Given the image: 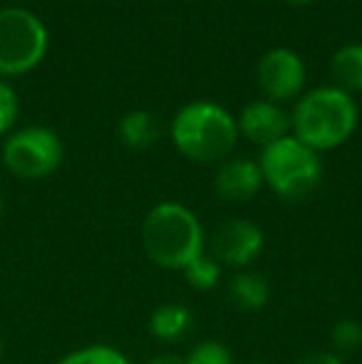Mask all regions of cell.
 I'll return each instance as SVG.
<instances>
[{"label":"cell","mask_w":362,"mask_h":364,"mask_svg":"<svg viewBox=\"0 0 362 364\" xmlns=\"http://www.w3.org/2000/svg\"><path fill=\"white\" fill-rule=\"evenodd\" d=\"M268 295H271V288H268V280L261 273L243 270V273H236L228 280V297L238 310H261V307H266Z\"/></svg>","instance_id":"7c38bea8"},{"label":"cell","mask_w":362,"mask_h":364,"mask_svg":"<svg viewBox=\"0 0 362 364\" xmlns=\"http://www.w3.org/2000/svg\"><path fill=\"white\" fill-rule=\"evenodd\" d=\"M176 149L193 161H221L236 146L238 129L233 117L213 102H191L171 124Z\"/></svg>","instance_id":"3957f363"},{"label":"cell","mask_w":362,"mask_h":364,"mask_svg":"<svg viewBox=\"0 0 362 364\" xmlns=\"http://www.w3.org/2000/svg\"><path fill=\"white\" fill-rule=\"evenodd\" d=\"M15 117H18V100H15V92L10 90L5 82H0V134L13 127Z\"/></svg>","instance_id":"d6986e66"},{"label":"cell","mask_w":362,"mask_h":364,"mask_svg":"<svg viewBox=\"0 0 362 364\" xmlns=\"http://www.w3.org/2000/svg\"><path fill=\"white\" fill-rule=\"evenodd\" d=\"M58 364H132L122 355L119 350L107 345H92V347H82V350L70 352L68 357H63Z\"/></svg>","instance_id":"2e32d148"},{"label":"cell","mask_w":362,"mask_h":364,"mask_svg":"<svg viewBox=\"0 0 362 364\" xmlns=\"http://www.w3.org/2000/svg\"><path fill=\"white\" fill-rule=\"evenodd\" d=\"M263 230L243 218L226 220L211 235V258L228 268H246L261 255Z\"/></svg>","instance_id":"52a82bcc"},{"label":"cell","mask_w":362,"mask_h":364,"mask_svg":"<svg viewBox=\"0 0 362 364\" xmlns=\"http://www.w3.org/2000/svg\"><path fill=\"white\" fill-rule=\"evenodd\" d=\"M186 364H233L231 352L216 340L198 342L186 357Z\"/></svg>","instance_id":"ac0fdd59"},{"label":"cell","mask_w":362,"mask_h":364,"mask_svg":"<svg viewBox=\"0 0 362 364\" xmlns=\"http://www.w3.org/2000/svg\"><path fill=\"white\" fill-rule=\"evenodd\" d=\"M147 258L166 270H183L203 253V230L186 206L166 201L154 206L142 225Z\"/></svg>","instance_id":"6da1fadb"},{"label":"cell","mask_w":362,"mask_h":364,"mask_svg":"<svg viewBox=\"0 0 362 364\" xmlns=\"http://www.w3.org/2000/svg\"><path fill=\"white\" fill-rule=\"evenodd\" d=\"M295 364H343V360H340V355H335V352L315 350V352H308L305 357H300Z\"/></svg>","instance_id":"ffe728a7"},{"label":"cell","mask_w":362,"mask_h":364,"mask_svg":"<svg viewBox=\"0 0 362 364\" xmlns=\"http://www.w3.org/2000/svg\"><path fill=\"white\" fill-rule=\"evenodd\" d=\"M263 186V173L256 161L248 159H231L216 171L213 188L216 196L231 203H243L253 198Z\"/></svg>","instance_id":"30bf717a"},{"label":"cell","mask_w":362,"mask_h":364,"mask_svg":"<svg viewBox=\"0 0 362 364\" xmlns=\"http://www.w3.org/2000/svg\"><path fill=\"white\" fill-rule=\"evenodd\" d=\"M5 166L20 178H43L53 173L63 161V144L58 134L45 127L20 129L5 141Z\"/></svg>","instance_id":"8992f818"},{"label":"cell","mask_w":362,"mask_h":364,"mask_svg":"<svg viewBox=\"0 0 362 364\" xmlns=\"http://www.w3.org/2000/svg\"><path fill=\"white\" fill-rule=\"evenodd\" d=\"M147 364H186V360L179 355H156L154 360H149Z\"/></svg>","instance_id":"44dd1931"},{"label":"cell","mask_w":362,"mask_h":364,"mask_svg":"<svg viewBox=\"0 0 362 364\" xmlns=\"http://www.w3.org/2000/svg\"><path fill=\"white\" fill-rule=\"evenodd\" d=\"M330 340H333V347L338 352H355L362 345V325L355 320H340L335 322L333 332H330Z\"/></svg>","instance_id":"e0dca14e"},{"label":"cell","mask_w":362,"mask_h":364,"mask_svg":"<svg viewBox=\"0 0 362 364\" xmlns=\"http://www.w3.org/2000/svg\"><path fill=\"white\" fill-rule=\"evenodd\" d=\"M183 275H186L188 285L196 290H213L221 280V265L211 258V255L201 253L193 263H188L183 268Z\"/></svg>","instance_id":"9a60e30c"},{"label":"cell","mask_w":362,"mask_h":364,"mask_svg":"<svg viewBox=\"0 0 362 364\" xmlns=\"http://www.w3.org/2000/svg\"><path fill=\"white\" fill-rule=\"evenodd\" d=\"M193 330V315L179 302L159 305L149 317V332L161 342H181Z\"/></svg>","instance_id":"8fae6325"},{"label":"cell","mask_w":362,"mask_h":364,"mask_svg":"<svg viewBox=\"0 0 362 364\" xmlns=\"http://www.w3.org/2000/svg\"><path fill=\"white\" fill-rule=\"evenodd\" d=\"M288 127H290V122H288V117H285V112L280 109L275 102H268V100H258V102L246 105L236 122V129L241 132L246 139L256 141V144H263V146L288 136Z\"/></svg>","instance_id":"9c48e42d"},{"label":"cell","mask_w":362,"mask_h":364,"mask_svg":"<svg viewBox=\"0 0 362 364\" xmlns=\"http://www.w3.org/2000/svg\"><path fill=\"white\" fill-rule=\"evenodd\" d=\"M48 50V30L25 8L0 10V75L33 70Z\"/></svg>","instance_id":"5b68a950"},{"label":"cell","mask_w":362,"mask_h":364,"mask_svg":"<svg viewBox=\"0 0 362 364\" xmlns=\"http://www.w3.org/2000/svg\"><path fill=\"white\" fill-rule=\"evenodd\" d=\"M338 90L343 92H362V45H345L333 55L330 63Z\"/></svg>","instance_id":"4fadbf2b"},{"label":"cell","mask_w":362,"mask_h":364,"mask_svg":"<svg viewBox=\"0 0 362 364\" xmlns=\"http://www.w3.org/2000/svg\"><path fill=\"white\" fill-rule=\"evenodd\" d=\"M0 355H3V342H0Z\"/></svg>","instance_id":"cb8c5ba5"},{"label":"cell","mask_w":362,"mask_h":364,"mask_svg":"<svg viewBox=\"0 0 362 364\" xmlns=\"http://www.w3.org/2000/svg\"><path fill=\"white\" fill-rule=\"evenodd\" d=\"M285 3H293V5H305V3H313V0H285Z\"/></svg>","instance_id":"7402d4cb"},{"label":"cell","mask_w":362,"mask_h":364,"mask_svg":"<svg viewBox=\"0 0 362 364\" xmlns=\"http://www.w3.org/2000/svg\"><path fill=\"white\" fill-rule=\"evenodd\" d=\"M119 139L129 149H147L159 139V124L149 112H129L119 122Z\"/></svg>","instance_id":"5bb4252c"},{"label":"cell","mask_w":362,"mask_h":364,"mask_svg":"<svg viewBox=\"0 0 362 364\" xmlns=\"http://www.w3.org/2000/svg\"><path fill=\"white\" fill-rule=\"evenodd\" d=\"M251 364H261V362H251Z\"/></svg>","instance_id":"d4e9b609"},{"label":"cell","mask_w":362,"mask_h":364,"mask_svg":"<svg viewBox=\"0 0 362 364\" xmlns=\"http://www.w3.org/2000/svg\"><path fill=\"white\" fill-rule=\"evenodd\" d=\"M290 124L295 129V139L313 151L335 149L355 132L358 107L348 92L338 87H320L298 102Z\"/></svg>","instance_id":"7a4b0ae2"},{"label":"cell","mask_w":362,"mask_h":364,"mask_svg":"<svg viewBox=\"0 0 362 364\" xmlns=\"http://www.w3.org/2000/svg\"><path fill=\"white\" fill-rule=\"evenodd\" d=\"M261 173L263 181L283 198H303L320 183V166L318 154L295 136H283L273 144L263 146L261 154Z\"/></svg>","instance_id":"277c9868"},{"label":"cell","mask_w":362,"mask_h":364,"mask_svg":"<svg viewBox=\"0 0 362 364\" xmlns=\"http://www.w3.org/2000/svg\"><path fill=\"white\" fill-rule=\"evenodd\" d=\"M0 213H3V196H0Z\"/></svg>","instance_id":"603a6c76"},{"label":"cell","mask_w":362,"mask_h":364,"mask_svg":"<svg viewBox=\"0 0 362 364\" xmlns=\"http://www.w3.org/2000/svg\"><path fill=\"white\" fill-rule=\"evenodd\" d=\"M305 85V65L293 50H268L258 63V87L273 102H283L300 95Z\"/></svg>","instance_id":"ba28073f"}]
</instances>
